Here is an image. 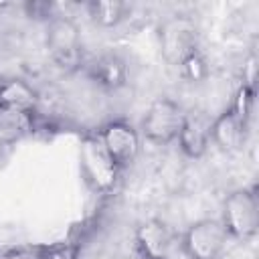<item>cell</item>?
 Masks as SVG:
<instances>
[{
  "instance_id": "obj_1",
  "label": "cell",
  "mask_w": 259,
  "mask_h": 259,
  "mask_svg": "<svg viewBox=\"0 0 259 259\" xmlns=\"http://www.w3.org/2000/svg\"><path fill=\"white\" fill-rule=\"evenodd\" d=\"M81 176L85 184L97 194H109L119 180V166L111 160L97 134H85L79 148Z\"/></svg>"
},
{
  "instance_id": "obj_2",
  "label": "cell",
  "mask_w": 259,
  "mask_h": 259,
  "mask_svg": "<svg viewBox=\"0 0 259 259\" xmlns=\"http://www.w3.org/2000/svg\"><path fill=\"white\" fill-rule=\"evenodd\" d=\"M47 47L55 65L63 71H77L83 63V42L73 18L55 14L47 22Z\"/></svg>"
},
{
  "instance_id": "obj_3",
  "label": "cell",
  "mask_w": 259,
  "mask_h": 259,
  "mask_svg": "<svg viewBox=\"0 0 259 259\" xmlns=\"http://www.w3.org/2000/svg\"><path fill=\"white\" fill-rule=\"evenodd\" d=\"M223 227L229 239L249 241L259 227V198L253 188L233 190L223 204Z\"/></svg>"
},
{
  "instance_id": "obj_4",
  "label": "cell",
  "mask_w": 259,
  "mask_h": 259,
  "mask_svg": "<svg viewBox=\"0 0 259 259\" xmlns=\"http://www.w3.org/2000/svg\"><path fill=\"white\" fill-rule=\"evenodd\" d=\"M158 38L162 57L174 67H178L188 55L198 51V28L194 20L184 14H174L166 18L160 24Z\"/></svg>"
},
{
  "instance_id": "obj_5",
  "label": "cell",
  "mask_w": 259,
  "mask_h": 259,
  "mask_svg": "<svg viewBox=\"0 0 259 259\" xmlns=\"http://www.w3.org/2000/svg\"><path fill=\"white\" fill-rule=\"evenodd\" d=\"M184 115L186 113L182 105H178L170 97H160L152 101V105L148 107L142 119V134L152 144H158V146L172 144L180 134Z\"/></svg>"
},
{
  "instance_id": "obj_6",
  "label": "cell",
  "mask_w": 259,
  "mask_h": 259,
  "mask_svg": "<svg viewBox=\"0 0 259 259\" xmlns=\"http://www.w3.org/2000/svg\"><path fill=\"white\" fill-rule=\"evenodd\" d=\"M229 235L221 221L200 219L182 235V251L186 259H219L227 247Z\"/></svg>"
},
{
  "instance_id": "obj_7",
  "label": "cell",
  "mask_w": 259,
  "mask_h": 259,
  "mask_svg": "<svg viewBox=\"0 0 259 259\" xmlns=\"http://www.w3.org/2000/svg\"><path fill=\"white\" fill-rule=\"evenodd\" d=\"M97 136H99L103 148L107 150V154L111 156V160L119 166V170L123 166H130L138 158L140 136L132 123H127L123 119L109 121L97 132Z\"/></svg>"
},
{
  "instance_id": "obj_8",
  "label": "cell",
  "mask_w": 259,
  "mask_h": 259,
  "mask_svg": "<svg viewBox=\"0 0 259 259\" xmlns=\"http://www.w3.org/2000/svg\"><path fill=\"white\" fill-rule=\"evenodd\" d=\"M134 243L142 259H168L172 231L162 219H146L136 227Z\"/></svg>"
},
{
  "instance_id": "obj_9",
  "label": "cell",
  "mask_w": 259,
  "mask_h": 259,
  "mask_svg": "<svg viewBox=\"0 0 259 259\" xmlns=\"http://www.w3.org/2000/svg\"><path fill=\"white\" fill-rule=\"evenodd\" d=\"M176 142L184 156L188 158L204 156L210 144V121L200 113H186Z\"/></svg>"
},
{
  "instance_id": "obj_10",
  "label": "cell",
  "mask_w": 259,
  "mask_h": 259,
  "mask_svg": "<svg viewBox=\"0 0 259 259\" xmlns=\"http://www.w3.org/2000/svg\"><path fill=\"white\" fill-rule=\"evenodd\" d=\"M38 107V93L22 79L0 81V109L22 115H34Z\"/></svg>"
},
{
  "instance_id": "obj_11",
  "label": "cell",
  "mask_w": 259,
  "mask_h": 259,
  "mask_svg": "<svg viewBox=\"0 0 259 259\" xmlns=\"http://www.w3.org/2000/svg\"><path fill=\"white\" fill-rule=\"evenodd\" d=\"M247 123L241 121L229 107L210 121V140L223 152H237L245 144Z\"/></svg>"
},
{
  "instance_id": "obj_12",
  "label": "cell",
  "mask_w": 259,
  "mask_h": 259,
  "mask_svg": "<svg viewBox=\"0 0 259 259\" xmlns=\"http://www.w3.org/2000/svg\"><path fill=\"white\" fill-rule=\"evenodd\" d=\"M87 73L97 85H101L103 89H111V91L121 89L127 81L125 61L117 55H111V53H105V55L97 57L87 67Z\"/></svg>"
},
{
  "instance_id": "obj_13",
  "label": "cell",
  "mask_w": 259,
  "mask_h": 259,
  "mask_svg": "<svg viewBox=\"0 0 259 259\" xmlns=\"http://www.w3.org/2000/svg\"><path fill=\"white\" fill-rule=\"evenodd\" d=\"M87 12L97 26L111 28L127 16L130 6L121 0H93L87 4Z\"/></svg>"
},
{
  "instance_id": "obj_14",
  "label": "cell",
  "mask_w": 259,
  "mask_h": 259,
  "mask_svg": "<svg viewBox=\"0 0 259 259\" xmlns=\"http://www.w3.org/2000/svg\"><path fill=\"white\" fill-rule=\"evenodd\" d=\"M178 69H180V75H182L186 81H190V83H200V81H204L206 75H208V65H206L204 57L200 55V51H194L192 55H188V57L178 65Z\"/></svg>"
},
{
  "instance_id": "obj_15",
  "label": "cell",
  "mask_w": 259,
  "mask_h": 259,
  "mask_svg": "<svg viewBox=\"0 0 259 259\" xmlns=\"http://www.w3.org/2000/svg\"><path fill=\"white\" fill-rule=\"evenodd\" d=\"M253 103H255V87H249L245 83L239 85V89L235 91L233 103H231V111L245 123H249L251 111H253Z\"/></svg>"
},
{
  "instance_id": "obj_16",
  "label": "cell",
  "mask_w": 259,
  "mask_h": 259,
  "mask_svg": "<svg viewBox=\"0 0 259 259\" xmlns=\"http://www.w3.org/2000/svg\"><path fill=\"white\" fill-rule=\"evenodd\" d=\"M42 259H79V245L75 243L45 245Z\"/></svg>"
},
{
  "instance_id": "obj_17",
  "label": "cell",
  "mask_w": 259,
  "mask_h": 259,
  "mask_svg": "<svg viewBox=\"0 0 259 259\" xmlns=\"http://www.w3.org/2000/svg\"><path fill=\"white\" fill-rule=\"evenodd\" d=\"M45 245H18L0 253V259H42Z\"/></svg>"
},
{
  "instance_id": "obj_18",
  "label": "cell",
  "mask_w": 259,
  "mask_h": 259,
  "mask_svg": "<svg viewBox=\"0 0 259 259\" xmlns=\"http://www.w3.org/2000/svg\"><path fill=\"white\" fill-rule=\"evenodd\" d=\"M24 8H26V14L30 18H47V22H49L55 16L53 6L45 4V2H28V4H24Z\"/></svg>"
},
{
  "instance_id": "obj_19",
  "label": "cell",
  "mask_w": 259,
  "mask_h": 259,
  "mask_svg": "<svg viewBox=\"0 0 259 259\" xmlns=\"http://www.w3.org/2000/svg\"><path fill=\"white\" fill-rule=\"evenodd\" d=\"M2 146H6V142H4V138L0 136V148H2Z\"/></svg>"
}]
</instances>
